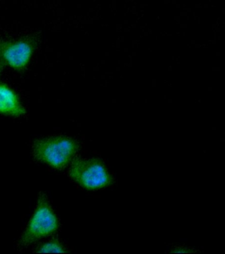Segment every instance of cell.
Returning <instances> with one entry per match:
<instances>
[{"instance_id":"obj_1","label":"cell","mask_w":225,"mask_h":254,"mask_svg":"<svg viewBox=\"0 0 225 254\" xmlns=\"http://www.w3.org/2000/svg\"><path fill=\"white\" fill-rule=\"evenodd\" d=\"M79 144L72 138L53 136L36 140L33 144L34 157L53 169H65L74 159Z\"/></svg>"},{"instance_id":"obj_2","label":"cell","mask_w":225,"mask_h":254,"mask_svg":"<svg viewBox=\"0 0 225 254\" xmlns=\"http://www.w3.org/2000/svg\"><path fill=\"white\" fill-rule=\"evenodd\" d=\"M59 227V222L46 197L41 193L37 207L19 242V248H27L39 240L52 235Z\"/></svg>"},{"instance_id":"obj_3","label":"cell","mask_w":225,"mask_h":254,"mask_svg":"<svg viewBox=\"0 0 225 254\" xmlns=\"http://www.w3.org/2000/svg\"><path fill=\"white\" fill-rule=\"evenodd\" d=\"M69 175L82 187L96 190L107 187L111 177L106 168L96 159H77L72 162Z\"/></svg>"},{"instance_id":"obj_4","label":"cell","mask_w":225,"mask_h":254,"mask_svg":"<svg viewBox=\"0 0 225 254\" xmlns=\"http://www.w3.org/2000/svg\"><path fill=\"white\" fill-rule=\"evenodd\" d=\"M35 48L36 42L32 39L17 41L0 39V65L21 71L29 64Z\"/></svg>"},{"instance_id":"obj_5","label":"cell","mask_w":225,"mask_h":254,"mask_svg":"<svg viewBox=\"0 0 225 254\" xmlns=\"http://www.w3.org/2000/svg\"><path fill=\"white\" fill-rule=\"evenodd\" d=\"M0 113L14 117H21L26 113L15 92L3 83H0Z\"/></svg>"},{"instance_id":"obj_6","label":"cell","mask_w":225,"mask_h":254,"mask_svg":"<svg viewBox=\"0 0 225 254\" xmlns=\"http://www.w3.org/2000/svg\"><path fill=\"white\" fill-rule=\"evenodd\" d=\"M39 253H65V248L57 241H51L44 244L38 249Z\"/></svg>"},{"instance_id":"obj_7","label":"cell","mask_w":225,"mask_h":254,"mask_svg":"<svg viewBox=\"0 0 225 254\" xmlns=\"http://www.w3.org/2000/svg\"><path fill=\"white\" fill-rule=\"evenodd\" d=\"M1 65H0V72H1Z\"/></svg>"}]
</instances>
